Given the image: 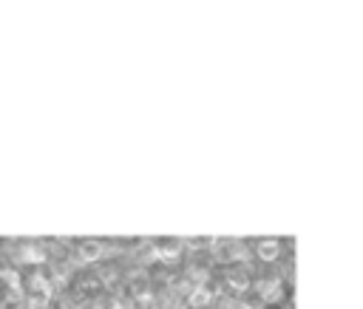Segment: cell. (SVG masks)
I'll list each match as a JSON object with an SVG mask.
<instances>
[{"instance_id":"cell-1","label":"cell","mask_w":363,"mask_h":309,"mask_svg":"<svg viewBox=\"0 0 363 309\" xmlns=\"http://www.w3.org/2000/svg\"><path fill=\"white\" fill-rule=\"evenodd\" d=\"M150 292H153V281H150V275H147L145 269L130 272V278H128V292H125V295H130V298L139 303V300H147Z\"/></svg>"},{"instance_id":"cell-2","label":"cell","mask_w":363,"mask_h":309,"mask_svg":"<svg viewBox=\"0 0 363 309\" xmlns=\"http://www.w3.org/2000/svg\"><path fill=\"white\" fill-rule=\"evenodd\" d=\"M258 295H261V300H281V298L286 295V281H284L281 275H275V278H261V281H258Z\"/></svg>"},{"instance_id":"cell-3","label":"cell","mask_w":363,"mask_h":309,"mask_svg":"<svg viewBox=\"0 0 363 309\" xmlns=\"http://www.w3.org/2000/svg\"><path fill=\"white\" fill-rule=\"evenodd\" d=\"M216 292H213V286H210V281L207 283H199V286H193L190 292H187V309H204V306H210L216 298H213Z\"/></svg>"},{"instance_id":"cell-4","label":"cell","mask_w":363,"mask_h":309,"mask_svg":"<svg viewBox=\"0 0 363 309\" xmlns=\"http://www.w3.org/2000/svg\"><path fill=\"white\" fill-rule=\"evenodd\" d=\"M182 252H184L182 241H159L156 249H150V255L159 258V261H164V264H176L182 258Z\"/></svg>"},{"instance_id":"cell-5","label":"cell","mask_w":363,"mask_h":309,"mask_svg":"<svg viewBox=\"0 0 363 309\" xmlns=\"http://www.w3.org/2000/svg\"><path fill=\"white\" fill-rule=\"evenodd\" d=\"M51 281L43 275V272H34L31 278H28V292H26V298H34V300H48L51 298Z\"/></svg>"},{"instance_id":"cell-6","label":"cell","mask_w":363,"mask_h":309,"mask_svg":"<svg viewBox=\"0 0 363 309\" xmlns=\"http://www.w3.org/2000/svg\"><path fill=\"white\" fill-rule=\"evenodd\" d=\"M224 286H227L233 295L244 292V289L250 286V272H247V266H235V269L224 272Z\"/></svg>"},{"instance_id":"cell-7","label":"cell","mask_w":363,"mask_h":309,"mask_svg":"<svg viewBox=\"0 0 363 309\" xmlns=\"http://www.w3.org/2000/svg\"><path fill=\"white\" fill-rule=\"evenodd\" d=\"M14 258L23 264H43L48 258V249H40L34 244H20V249H14Z\"/></svg>"},{"instance_id":"cell-8","label":"cell","mask_w":363,"mask_h":309,"mask_svg":"<svg viewBox=\"0 0 363 309\" xmlns=\"http://www.w3.org/2000/svg\"><path fill=\"white\" fill-rule=\"evenodd\" d=\"M102 255H105V249L99 241H79V249H77L79 261H99Z\"/></svg>"},{"instance_id":"cell-9","label":"cell","mask_w":363,"mask_h":309,"mask_svg":"<svg viewBox=\"0 0 363 309\" xmlns=\"http://www.w3.org/2000/svg\"><path fill=\"white\" fill-rule=\"evenodd\" d=\"M60 306L62 309H85L88 306V298L79 292V289H65L60 295Z\"/></svg>"},{"instance_id":"cell-10","label":"cell","mask_w":363,"mask_h":309,"mask_svg":"<svg viewBox=\"0 0 363 309\" xmlns=\"http://www.w3.org/2000/svg\"><path fill=\"white\" fill-rule=\"evenodd\" d=\"M278 252H281V244H278V241H272V238L258 241V258H261V261H275Z\"/></svg>"},{"instance_id":"cell-11","label":"cell","mask_w":363,"mask_h":309,"mask_svg":"<svg viewBox=\"0 0 363 309\" xmlns=\"http://www.w3.org/2000/svg\"><path fill=\"white\" fill-rule=\"evenodd\" d=\"M0 309H26V295H23V289L9 292V295H6V300L0 303Z\"/></svg>"},{"instance_id":"cell-12","label":"cell","mask_w":363,"mask_h":309,"mask_svg":"<svg viewBox=\"0 0 363 309\" xmlns=\"http://www.w3.org/2000/svg\"><path fill=\"white\" fill-rule=\"evenodd\" d=\"M216 309H238V300L233 295H218L216 298Z\"/></svg>"},{"instance_id":"cell-13","label":"cell","mask_w":363,"mask_h":309,"mask_svg":"<svg viewBox=\"0 0 363 309\" xmlns=\"http://www.w3.org/2000/svg\"><path fill=\"white\" fill-rule=\"evenodd\" d=\"M238 309H264V303L261 300H244V303H238Z\"/></svg>"},{"instance_id":"cell-14","label":"cell","mask_w":363,"mask_h":309,"mask_svg":"<svg viewBox=\"0 0 363 309\" xmlns=\"http://www.w3.org/2000/svg\"><path fill=\"white\" fill-rule=\"evenodd\" d=\"M164 309H187V306H182L179 300H173V303H170V306H164Z\"/></svg>"},{"instance_id":"cell-15","label":"cell","mask_w":363,"mask_h":309,"mask_svg":"<svg viewBox=\"0 0 363 309\" xmlns=\"http://www.w3.org/2000/svg\"><path fill=\"white\" fill-rule=\"evenodd\" d=\"M0 275H3V264H0Z\"/></svg>"}]
</instances>
